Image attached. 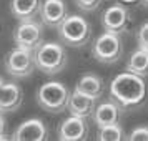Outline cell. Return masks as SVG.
I'll use <instances>...</instances> for the list:
<instances>
[{
	"instance_id": "cell-1",
	"label": "cell",
	"mask_w": 148,
	"mask_h": 141,
	"mask_svg": "<svg viewBox=\"0 0 148 141\" xmlns=\"http://www.w3.org/2000/svg\"><path fill=\"white\" fill-rule=\"evenodd\" d=\"M110 96L123 110H133L141 106L147 100L145 76L132 72H123L115 76L110 83Z\"/></svg>"
},
{
	"instance_id": "cell-2",
	"label": "cell",
	"mask_w": 148,
	"mask_h": 141,
	"mask_svg": "<svg viewBox=\"0 0 148 141\" xmlns=\"http://www.w3.org/2000/svg\"><path fill=\"white\" fill-rule=\"evenodd\" d=\"M37 70L45 75H57L67 67V52L58 42H43L35 50Z\"/></svg>"
},
{
	"instance_id": "cell-3",
	"label": "cell",
	"mask_w": 148,
	"mask_h": 141,
	"mask_svg": "<svg viewBox=\"0 0 148 141\" xmlns=\"http://www.w3.org/2000/svg\"><path fill=\"white\" fill-rule=\"evenodd\" d=\"M58 37L67 47H83L92 38V25L82 15H68L58 27Z\"/></svg>"
},
{
	"instance_id": "cell-4",
	"label": "cell",
	"mask_w": 148,
	"mask_h": 141,
	"mask_svg": "<svg viewBox=\"0 0 148 141\" xmlns=\"http://www.w3.org/2000/svg\"><path fill=\"white\" fill-rule=\"evenodd\" d=\"M70 91L60 81H47L37 91V103L48 113H62L68 106Z\"/></svg>"
},
{
	"instance_id": "cell-5",
	"label": "cell",
	"mask_w": 148,
	"mask_h": 141,
	"mask_svg": "<svg viewBox=\"0 0 148 141\" xmlns=\"http://www.w3.org/2000/svg\"><path fill=\"white\" fill-rule=\"evenodd\" d=\"M123 55V42L120 35L113 32H103L95 38L92 45V57L101 65H113Z\"/></svg>"
},
{
	"instance_id": "cell-6",
	"label": "cell",
	"mask_w": 148,
	"mask_h": 141,
	"mask_svg": "<svg viewBox=\"0 0 148 141\" xmlns=\"http://www.w3.org/2000/svg\"><path fill=\"white\" fill-rule=\"evenodd\" d=\"M5 72L14 78H28L37 70L35 52L28 48L15 47L5 57Z\"/></svg>"
},
{
	"instance_id": "cell-7",
	"label": "cell",
	"mask_w": 148,
	"mask_h": 141,
	"mask_svg": "<svg viewBox=\"0 0 148 141\" xmlns=\"http://www.w3.org/2000/svg\"><path fill=\"white\" fill-rule=\"evenodd\" d=\"M14 42L17 47L37 50L43 43V23L37 18L32 20H20L14 32Z\"/></svg>"
},
{
	"instance_id": "cell-8",
	"label": "cell",
	"mask_w": 148,
	"mask_h": 141,
	"mask_svg": "<svg viewBox=\"0 0 148 141\" xmlns=\"http://www.w3.org/2000/svg\"><path fill=\"white\" fill-rule=\"evenodd\" d=\"M100 23L103 30L107 32H113V33H123L130 25V12L125 3H115L101 14Z\"/></svg>"
},
{
	"instance_id": "cell-9",
	"label": "cell",
	"mask_w": 148,
	"mask_h": 141,
	"mask_svg": "<svg viewBox=\"0 0 148 141\" xmlns=\"http://www.w3.org/2000/svg\"><path fill=\"white\" fill-rule=\"evenodd\" d=\"M88 136V123L83 116L70 114L60 121L57 128V138L60 141H83Z\"/></svg>"
},
{
	"instance_id": "cell-10",
	"label": "cell",
	"mask_w": 148,
	"mask_h": 141,
	"mask_svg": "<svg viewBox=\"0 0 148 141\" xmlns=\"http://www.w3.org/2000/svg\"><path fill=\"white\" fill-rule=\"evenodd\" d=\"M15 141H45L48 140V129L40 118H28L22 121L12 133Z\"/></svg>"
},
{
	"instance_id": "cell-11",
	"label": "cell",
	"mask_w": 148,
	"mask_h": 141,
	"mask_svg": "<svg viewBox=\"0 0 148 141\" xmlns=\"http://www.w3.org/2000/svg\"><path fill=\"white\" fill-rule=\"evenodd\" d=\"M67 17L68 8L65 0H43L40 10V20L45 27L58 28Z\"/></svg>"
},
{
	"instance_id": "cell-12",
	"label": "cell",
	"mask_w": 148,
	"mask_h": 141,
	"mask_svg": "<svg viewBox=\"0 0 148 141\" xmlns=\"http://www.w3.org/2000/svg\"><path fill=\"white\" fill-rule=\"evenodd\" d=\"M123 108L116 103L115 100H107L101 101L95 106V111L92 114V120L93 123L98 126H107V125H112V123H118V118H120V111Z\"/></svg>"
},
{
	"instance_id": "cell-13",
	"label": "cell",
	"mask_w": 148,
	"mask_h": 141,
	"mask_svg": "<svg viewBox=\"0 0 148 141\" xmlns=\"http://www.w3.org/2000/svg\"><path fill=\"white\" fill-rule=\"evenodd\" d=\"M95 98L88 96V95L82 93V91H77L73 90V93H70V100H68V106L67 110L70 111V114H75V116H83V118H88L92 116L95 111Z\"/></svg>"
},
{
	"instance_id": "cell-14",
	"label": "cell",
	"mask_w": 148,
	"mask_h": 141,
	"mask_svg": "<svg viewBox=\"0 0 148 141\" xmlns=\"http://www.w3.org/2000/svg\"><path fill=\"white\" fill-rule=\"evenodd\" d=\"M43 0H12L10 12L17 20H32L40 17Z\"/></svg>"
},
{
	"instance_id": "cell-15",
	"label": "cell",
	"mask_w": 148,
	"mask_h": 141,
	"mask_svg": "<svg viewBox=\"0 0 148 141\" xmlns=\"http://www.w3.org/2000/svg\"><path fill=\"white\" fill-rule=\"evenodd\" d=\"M22 101H23L22 88L17 83H5L0 93V111L2 113L15 111L20 108Z\"/></svg>"
},
{
	"instance_id": "cell-16",
	"label": "cell",
	"mask_w": 148,
	"mask_h": 141,
	"mask_svg": "<svg viewBox=\"0 0 148 141\" xmlns=\"http://www.w3.org/2000/svg\"><path fill=\"white\" fill-rule=\"evenodd\" d=\"M75 90L88 95V96H92L95 100H98L105 93V83L101 80V76H98V75L85 73L83 76L78 78L77 85H75Z\"/></svg>"
},
{
	"instance_id": "cell-17",
	"label": "cell",
	"mask_w": 148,
	"mask_h": 141,
	"mask_svg": "<svg viewBox=\"0 0 148 141\" xmlns=\"http://www.w3.org/2000/svg\"><path fill=\"white\" fill-rule=\"evenodd\" d=\"M127 70L140 76H148V48L138 47L127 60Z\"/></svg>"
},
{
	"instance_id": "cell-18",
	"label": "cell",
	"mask_w": 148,
	"mask_h": 141,
	"mask_svg": "<svg viewBox=\"0 0 148 141\" xmlns=\"http://www.w3.org/2000/svg\"><path fill=\"white\" fill-rule=\"evenodd\" d=\"M97 140L98 141H120V140H123V128L120 126V123H112V125H107V126H98Z\"/></svg>"
},
{
	"instance_id": "cell-19",
	"label": "cell",
	"mask_w": 148,
	"mask_h": 141,
	"mask_svg": "<svg viewBox=\"0 0 148 141\" xmlns=\"http://www.w3.org/2000/svg\"><path fill=\"white\" fill-rule=\"evenodd\" d=\"M73 2L82 12H88L90 14V12H95L97 8L100 7L103 0H73Z\"/></svg>"
},
{
	"instance_id": "cell-20",
	"label": "cell",
	"mask_w": 148,
	"mask_h": 141,
	"mask_svg": "<svg viewBox=\"0 0 148 141\" xmlns=\"http://www.w3.org/2000/svg\"><path fill=\"white\" fill-rule=\"evenodd\" d=\"M128 141H148V128L147 126H138L135 128L132 133L127 136Z\"/></svg>"
},
{
	"instance_id": "cell-21",
	"label": "cell",
	"mask_w": 148,
	"mask_h": 141,
	"mask_svg": "<svg viewBox=\"0 0 148 141\" xmlns=\"http://www.w3.org/2000/svg\"><path fill=\"white\" fill-rule=\"evenodd\" d=\"M136 42H138V47L148 48V22L143 23L138 28V32H136Z\"/></svg>"
},
{
	"instance_id": "cell-22",
	"label": "cell",
	"mask_w": 148,
	"mask_h": 141,
	"mask_svg": "<svg viewBox=\"0 0 148 141\" xmlns=\"http://www.w3.org/2000/svg\"><path fill=\"white\" fill-rule=\"evenodd\" d=\"M0 140H7V120L0 111Z\"/></svg>"
},
{
	"instance_id": "cell-23",
	"label": "cell",
	"mask_w": 148,
	"mask_h": 141,
	"mask_svg": "<svg viewBox=\"0 0 148 141\" xmlns=\"http://www.w3.org/2000/svg\"><path fill=\"white\" fill-rule=\"evenodd\" d=\"M120 3H125V5H133V3H138L141 0H118Z\"/></svg>"
},
{
	"instance_id": "cell-24",
	"label": "cell",
	"mask_w": 148,
	"mask_h": 141,
	"mask_svg": "<svg viewBox=\"0 0 148 141\" xmlns=\"http://www.w3.org/2000/svg\"><path fill=\"white\" fill-rule=\"evenodd\" d=\"M3 85H5V81H3V78H0V93H2V88H3Z\"/></svg>"
},
{
	"instance_id": "cell-25",
	"label": "cell",
	"mask_w": 148,
	"mask_h": 141,
	"mask_svg": "<svg viewBox=\"0 0 148 141\" xmlns=\"http://www.w3.org/2000/svg\"><path fill=\"white\" fill-rule=\"evenodd\" d=\"M141 2H143V3H145V5H148V0H141Z\"/></svg>"
}]
</instances>
